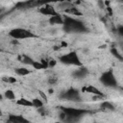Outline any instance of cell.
Masks as SVG:
<instances>
[{
  "mask_svg": "<svg viewBox=\"0 0 123 123\" xmlns=\"http://www.w3.org/2000/svg\"><path fill=\"white\" fill-rule=\"evenodd\" d=\"M63 30L66 33H71V34H76V33L80 34V33L87 32V28L81 20L67 15H64Z\"/></svg>",
  "mask_w": 123,
  "mask_h": 123,
  "instance_id": "obj_1",
  "label": "cell"
},
{
  "mask_svg": "<svg viewBox=\"0 0 123 123\" xmlns=\"http://www.w3.org/2000/svg\"><path fill=\"white\" fill-rule=\"evenodd\" d=\"M62 111L65 113V120L67 123H77L85 114L89 111L85 109L80 108H71V107H62Z\"/></svg>",
  "mask_w": 123,
  "mask_h": 123,
  "instance_id": "obj_2",
  "label": "cell"
},
{
  "mask_svg": "<svg viewBox=\"0 0 123 123\" xmlns=\"http://www.w3.org/2000/svg\"><path fill=\"white\" fill-rule=\"evenodd\" d=\"M59 61L62 63L66 64V65H75V66H79V67L82 66L81 60L75 51H70L66 54L60 56Z\"/></svg>",
  "mask_w": 123,
  "mask_h": 123,
  "instance_id": "obj_3",
  "label": "cell"
},
{
  "mask_svg": "<svg viewBox=\"0 0 123 123\" xmlns=\"http://www.w3.org/2000/svg\"><path fill=\"white\" fill-rule=\"evenodd\" d=\"M9 36L14 39H25V38H31L35 37L36 36L31 32L30 30L24 29V28H14L12 29L9 32Z\"/></svg>",
  "mask_w": 123,
  "mask_h": 123,
  "instance_id": "obj_4",
  "label": "cell"
},
{
  "mask_svg": "<svg viewBox=\"0 0 123 123\" xmlns=\"http://www.w3.org/2000/svg\"><path fill=\"white\" fill-rule=\"evenodd\" d=\"M100 82L102 85L108 87H115L117 86V81L112 70H107L103 72L100 76Z\"/></svg>",
  "mask_w": 123,
  "mask_h": 123,
  "instance_id": "obj_5",
  "label": "cell"
},
{
  "mask_svg": "<svg viewBox=\"0 0 123 123\" xmlns=\"http://www.w3.org/2000/svg\"><path fill=\"white\" fill-rule=\"evenodd\" d=\"M62 99L64 100H68V101H74V102H79L81 101V94L80 91L76 88H69L68 90H66L64 93L62 94L61 96Z\"/></svg>",
  "mask_w": 123,
  "mask_h": 123,
  "instance_id": "obj_6",
  "label": "cell"
},
{
  "mask_svg": "<svg viewBox=\"0 0 123 123\" xmlns=\"http://www.w3.org/2000/svg\"><path fill=\"white\" fill-rule=\"evenodd\" d=\"M38 12H39L41 14H43V15H49L50 17L56 15L57 13H59V12H57L56 9H55L52 5H50V4H44L43 6L39 7Z\"/></svg>",
  "mask_w": 123,
  "mask_h": 123,
  "instance_id": "obj_7",
  "label": "cell"
},
{
  "mask_svg": "<svg viewBox=\"0 0 123 123\" xmlns=\"http://www.w3.org/2000/svg\"><path fill=\"white\" fill-rule=\"evenodd\" d=\"M6 123H29V120L19 114H9Z\"/></svg>",
  "mask_w": 123,
  "mask_h": 123,
  "instance_id": "obj_8",
  "label": "cell"
},
{
  "mask_svg": "<svg viewBox=\"0 0 123 123\" xmlns=\"http://www.w3.org/2000/svg\"><path fill=\"white\" fill-rule=\"evenodd\" d=\"M82 91L83 92H86V93H89V94H92L94 96H104V93L99 90L97 87H95L94 86L92 85H88V86H86L82 88Z\"/></svg>",
  "mask_w": 123,
  "mask_h": 123,
  "instance_id": "obj_9",
  "label": "cell"
},
{
  "mask_svg": "<svg viewBox=\"0 0 123 123\" xmlns=\"http://www.w3.org/2000/svg\"><path fill=\"white\" fill-rule=\"evenodd\" d=\"M49 22H50L51 25H59V24L63 25V22H64V16H62V15L60 14V13H57L56 15L51 16V17L49 18Z\"/></svg>",
  "mask_w": 123,
  "mask_h": 123,
  "instance_id": "obj_10",
  "label": "cell"
},
{
  "mask_svg": "<svg viewBox=\"0 0 123 123\" xmlns=\"http://www.w3.org/2000/svg\"><path fill=\"white\" fill-rule=\"evenodd\" d=\"M86 74H87V69L86 68V67H82V66H80V68H78V69H76L74 72H73V77H75V78H84V77H86Z\"/></svg>",
  "mask_w": 123,
  "mask_h": 123,
  "instance_id": "obj_11",
  "label": "cell"
},
{
  "mask_svg": "<svg viewBox=\"0 0 123 123\" xmlns=\"http://www.w3.org/2000/svg\"><path fill=\"white\" fill-rule=\"evenodd\" d=\"M15 103H16V105L22 106V107H27V108H28V107H34L32 100H28V99H26V98H20V99H18Z\"/></svg>",
  "mask_w": 123,
  "mask_h": 123,
  "instance_id": "obj_12",
  "label": "cell"
},
{
  "mask_svg": "<svg viewBox=\"0 0 123 123\" xmlns=\"http://www.w3.org/2000/svg\"><path fill=\"white\" fill-rule=\"evenodd\" d=\"M111 54L119 62H123V54H121L115 47H111Z\"/></svg>",
  "mask_w": 123,
  "mask_h": 123,
  "instance_id": "obj_13",
  "label": "cell"
},
{
  "mask_svg": "<svg viewBox=\"0 0 123 123\" xmlns=\"http://www.w3.org/2000/svg\"><path fill=\"white\" fill-rule=\"evenodd\" d=\"M101 108L103 110H106V111H114V109H115L114 106H113V104L111 102L108 101V100L103 101L101 103Z\"/></svg>",
  "mask_w": 123,
  "mask_h": 123,
  "instance_id": "obj_14",
  "label": "cell"
},
{
  "mask_svg": "<svg viewBox=\"0 0 123 123\" xmlns=\"http://www.w3.org/2000/svg\"><path fill=\"white\" fill-rule=\"evenodd\" d=\"M14 71L19 76H26V75H29L31 73V70L26 68V67H17V68H15Z\"/></svg>",
  "mask_w": 123,
  "mask_h": 123,
  "instance_id": "obj_15",
  "label": "cell"
},
{
  "mask_svg": "<svg viewBox=\"0 0 123 123\" xmlns=\"http://www.w3.org/2000/svg\"><path fill=\"white\" fill-rule=\"evenodd\" d=\"M20 61H21V62H23V63H25V64H29V65H33V63H34V60L31 58V57H29V56H27V55H22L20 58Z\"/></svg>",
  "mask_w": 123,
  "mask_h": 123,
  "instance_id": "obj_16",
  "label": "cell"
},
{
  "mask_svg": "<svg viewBox=\"0 0 123 123\" xmlns=\"http://www.w3.org/2000/svg\"><path fill=\"white\" fill-rule=\"evenodd\" d=\"M4 97L7 100H14L15 99V94L12 89H7L4 92Z\"/></svg>",
  "mask_w": 123,
  "mask_h": 123,
  "instance_id": "obj_17",
  "label": "cell"
},
{
  "mask_svg": "<svg viewBox=\"0 0 123 123\" xmlns=\"http://www.w3.org/2000/svg\"><path fill=\"white\" fill-rule=\"evenodd\" d=\"M72 7H73V4L70 3V2H62V3L59 4V8H60V10L63 11V12H65L67 9L72 8Z\"/></svg>",
  "mask_w": 123,
  "mask_h": 123,
  "instance_id": "obj_18",
  "label": "cell"
},
{
  "mask_svg": "<svg viewBox=\"0 0 123 123\" xmlns=\"http://www.w3.org/2000/svg\"><path fill=\"white\" fill-rule=\"evenodd\" d=\"M65 13H69V14H71V15H77V14H81V12H80V11L76 8V7H72V8H69V9H67L65 12H64Z\"/></svg>",
  "mask_w": 123,
  "mask_h": 123,
  "instance_id": "obj_19",
  "label": "cell"
},
{
  "mask_svg": "<svg viewBox=\"0 0 123 123\" xmlns=\"http://www.w3.org/2000/svg\"><path fill=\"white\" fill-rule=\"evenodd\" d=\"M32 102H33L34 108L39 109V108H42L43 107V102L39 98H34V99H32Z\"/></svg>",
  "mask_w": 123,
  "mask_h": 123,
  "instance_id": "obj_20",
  "label": "cell"
},
{
  "mask_svg": "<svg viewBox=\"0 0 123 123\" xmlns=\"http://www.w3.org/2000/svg\"><path fill=\"white\" fill-rule=\"evenodd\" d=\"M32 67L35 68V69H37V70H41V69H45V68H47L41 62H37V61L34 62Z\"/></svg>",
  "mask_w": 123,
  "mask_h": 123,
  "instance_id": "obj_21",
  "label": "cell"
},
{
  "mask_svg": "<svg viewBox=\"0 0 123 123\" xmlns=\"http://www.w3.org/2000/svg\"><path fill=\"white\" fill-rule=\"evenodd\" d=\"M2 80L8 84H14L16 83V79L14 77H12V76H7V77H3Z\"/></svg>",
  "mask_w": 123,
  "mask_h": 123,
  "instance_id": "obj_22",
  "label": "cell"
},
{
  "mask_svg": "<svg viewBox=\"0 0 123 123\" xmlns=\"http://www.w3.org/2000/svg\"><path fill=\"white\" fill-rule=\"evenodd\" d=\"M116 31H117V33H118V35H119V36L123 37V25H119V26L117 27Z\"/></svg>",
  "mask_w": 123,
  "mask_h": 123,
  "instance_id": "obj_23",
  "label": "cell"
},
{
  "mask_svg": "<svg viewBox=\"0 0 123 123\" xmlns=\"http://www.w3.org/2000/svg\"><path fill=\"white\" fill-rule=\"evenodd\" d=\"M56 63H57V62H56L55 60H50V61L48 62V65H49L50 67H52V66L56 65Z\"/></svg>",
  "mask_w": 123,
  "mask_h": 123,
  "instance_id": "obj_24",
  "label": "cell"
},
{
  "mask_svg": "<svg viewBox=\"0 0 123 123\" xmlns=\"http://www.w3.org/2000/svg\"><path fill=\"white\" fill-rule=\"evenodd\" d=\"M56 82H57V78H56V77H55V78H54V77H51V78L49 79V83L52 84V85H54Z\"/></svg>",
  "mask_w": 123,
  "mask_h": 123,
  "instance_id": "obj_25",
  "label": "cell"
},
{
  "mask_svg": "<svg viewBox=\"0 0 123 123\" xmlns=\"http://www.w3.org/2000/svg\"><path fill=\"white\" fill-rule=\"evenodd\" d=\"M54 123H64L63 121H56V122H54Z\"/></svg>",
  "mask_w": 123,
  "mask_h": 123,
  "instance_id": "obj_26",
  "label": "cell"
},
{
  "mask_svg": "<svg viewBox=\"0 0 123 123\" xmlns=\"http://www.w3.org/2000/svg\"><path fill=\"white\" fill-rule=\"evenodd\" d=\"M122 50H123V46H122Z\"/></svg>",
  "mask_w": 123,
  "mask_h": 123,
  "instance_id": "obj_27",
  "label": "cell"
}]
</instances>
